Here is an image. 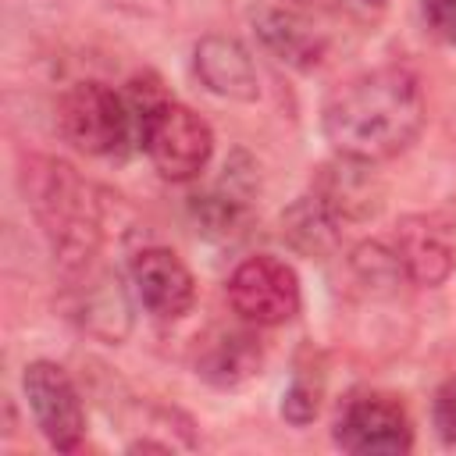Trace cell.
<instances>
[{
    "instance_id": "obj_1",
    "label": "cell",
    "mask_w": 456,
    "mask_h": 456,
    "mask_svg": "<svg viewBox=\"0 0 456 456\" xmlns=\"http://www.w3.org/2000/svg\"><path fill=\"white\" fill-rule=\"evenodd\" d=\"M424 128V93L410 68L385 64L338 86L324 110L321 132L338 157L381 164L399 157Z\"/></svg>"
},
{
    "instance_id": "obj_2",
    "label": "cell",
    "mask_w": 456,
    "mask_h": 456,
    "mask_svg": "<svg viewBox=\"0 0 456 456\" xmlns=\"http://www.w3.org/2000/svg\"><path fill=\"white\" fill-rule=\"evenodd\" d=\"M21 189L61 274L75 278L93 267L103 239L100 203L93 200V189L75 175V167L53 157H28L21 167Z\"/></svg>"
},
{
    "instance_id": "obj_3",
    "label": "cell",
    "mask_w": 456,
    "mask_h": 456,
    "mask_svg": "<svg viewBox=\"0 0 456 456\" xmlns=\"http://www.w3.org/2000/svg\"><path fill=\"white\" fill-rule=\"evenodd\" d=\"M57 128L86 157H125L135 128V114L128 100L114 93L107 82L86 78L61 93Z\"/></svg>"
},
{
    "instance_id": "obj_4",
    "label": "cell",
    "mask_w": 456,
    "mask_h": 456,
    "mask_svg": "<svg viewBox=\"0 0 456 456\" xmlns=\"http://www.w3.org/2000/svg\"><path fill=\"white\" fill-rule=\"evenodd\" d=\"M135 135L157 167L160 178L167 182H192L200 171L210 164L214 153V132L210 125L185 103L178 100H160L135 121Z\"/></svg>"
},
{
    "instance_id": "obj_5",
    "label": "cell",
    "mask_w": 456,
    "mask_h": 456,
    "mask_svg": "<svg viewBox=\"0 0 456 456\" xmlns=\"http://www.w3.org/2000/svg\"><path fill=\"white\" fill-rule=\"evenodd\" d=\"M224 296L235 317L253 328H281L299 314V278L271 253L246 256L228 274Z\"/></svg>"
},
{
    "instance_id": "obj_6",
    "label": "cell",
    "mask_w": 456,
    "mask_h": 456,
    "mask_svg": "<svg viewBox=\"0 0 456 456\" xmlns=\"http://www.w3.org/2000/svg\"><path fill=\"white\" fill-rule=\"evenodd\" d=\"M342 452L356 456H403L413 449V424L406 406L385 392H356L335 417L331 431Z\"/></svg>"
},
{
    "instance_id": "obj_7",
    "label": "cell",
    "mask_w": 456,
    "mask_h": 456,
    "mask_svg": "<svg viewBox=\"0 0 456 456\" xmlns=\"http://www.w3.org/2000/svg\"><path fill=\"white\" fill-rule=\"evenodd\" d=\"M21 388L39 435L57 452H75L86 438V406L71 374L53 360H32L21 374Z\"/></svg>"
},
{
    "instance_id": "obj_8",
    "label": "cell",
    "mask_w": 456,
    "mask_h": 456,
    "mask_svg": "<svg viewBox=\"0 0 456 456\" xmlns=\"http://www.w3.org/2000/svg\"><path fill=\"white\" fill-rule=\"evenodd\" d=\"M64 310L86 335H93L96 342H107V346L125 342L132 331V303H128V292H125L118 271H107L96 264L86 267L82 274L68 278Z\"/></svg>"
},
{
    "instance_id": "obj_9",
    "label": "cell",
    "mask_w": 456,
    "mask_h": 456,
    "mask_svg": "<svg viewBox=\"0 0 456 456\" xmlns=\"http://www.w3.org/2000/svg\"><path fill=\"white\" fill-rule=\"evenodd\" d=\"M132 292L157 321H178L196 303V278L167 246H142L128 264Z\"/></svg>"
},
{
    "instance_id": "obj_10",
    "label": "cell",
    "mask_w": 456,
    "mask_h": 456,
    "mask_svg": "<svg viewBox=\"0 0 456 456\" xmlns=\"http://www.w3.org/2000/svg\"><path fill=\"white\" fill-rule=\"evenodd\" d=\"M192 71L200 86L221 100L253 103L260 96V75L253 53L235 36H221V32L203 36L192 50Z\"/></svg>"
},
{
    "instance_id": "obj_11",
    "label": "cell",
    "mask_w": 456,
    "mask_h": 456,
    "mask_svg": "<svg viewBox=\"0 0 456 456\" xmlns=\"http://www.w3.org/2000/svg\"><path fill=\"white\" fill-rule=\"evenodd\" d=\"M253 328V324H249ZM249 328L217 324L203 338H196L192 367L214 388H239L253 381L264 367V346Z\"/></svg>"
},
{
    "instance_id": "obj_12",
    "label": "cell",
    "mask_w": 456,
    "mask_h": 456,
    "mask_svg": "<svg viewBox=\"0 0 456 456\" xmlns=\"http://www.w3.org/2000/svg\"><path fill=\"white\" fill-rule=\"evenodd\" d=\"M317 200L338 217V221H370L385 203V185L367 160L338 157L324 164L314 178Z\"/></svg>"
},
{
    "instance_id": "obj_13",
    "label": "cell",
    "mask_w": 456,
    "mask_h": 456,
    "mask_svg": "<svg viewBox=\"0 0 456 456\" xmlns=\"http://www.w3.org/2000/svg\"><path fill=\"white\" fill-rule=\"evenodd\" d=\"M388 242L399 256V267H403L406 281H413V285L435 289L456 267L452 246L445 242V235L428 217H403Z\"/></svg>"
},
{
    "instance_id": "obj_14",
    "label": "cell",
    "mask_w": 456,
    "mask_h": 456,
    "mask_svg": "<svg viewBox=\"0 0 456 456\" xmlns=\"http://www.w3.org/2000/svg\"><path fill=\"white\" fill-rule=\"evenodd\" d=\"M253 32L267 53L296 71H314L324 61V36L289 7H264L253 14Z\"/></svg>"
},
{
    "instance_id": "obj_15",
    "label": "cell",
    "mask_w": 456,
    "mask_h": 456,
    "mask_svg": "<svg viewBox=\"0 0 456 456\" xmlns=\"http://www.w3.org/2000/svg\"><path fill=\"white\" fill-rule=\"evenodd\" d=\"M338 228L342 221L317 200V192L310 189L306 196L292 200L281 214V239L303 253V256H324L338 246Z\"/></svg>"
},
{
    "instance_id": "obj_16",
    "label": "cell",
    "mask_w": 456,
    "mask_h": 456,
    "mask_svg": "<svg viewBox=\"0 0 456 456\" xmlns=\"http://www.w3.org/2000/svg\"><path fill=\"white\" fill-rule=\"evenodd\" d=\"M189 217H192L196 232H203L207 239L228 242V239L246 232V224H249V200L221 182V189H210V192H200V196L189 200Z\"/></svg>"
},
{
    "instance_id": "obj_17",
    "label": "cell",
    "mask_w": 456,
    "mask_h": 456,
    "mask_svg": "<svg viewBox=\"0 0 456 456\" xmlns=\"http://www.w3.org/2000/svg\"><path fill=\"white\" fill-rule=\"evenodd\" d=\"M321 410V374L296 370L289 388L281 392V417L296 428H306Z\"/></svg>"
},
{
    "instance_id": "obj_18",
    "label": "cell",
    "mask_w": 456,
    "mask_h": 456,
    "mask_svg": "<svg viewBox=\"0 0 456 456\" xmlns=\"http://www.w3.org/2000/svg\"><path fill=\"white\" fill-rule=\"evenodd\" d=\"M431 424H435V435L442 438V445L456 449V374L438 385V392L431 399Z\"/></svg>"
},
{
    "instance_id": "obj_19",
    "label": "cell",
    "mask_w": 456,
    "mask_h": 456,
    "mask_svg": "<svg viewBox=\"0 0 456 456\" xmlns=\"http://www.w3.org/2000/svg\"><path fill=\"white\" fill-rule=\"evenodd\" d=\"M420 14L435 39L456 43V0H420Z\"/></svg>"
},
{
    "instance_id": "obj_20",
    "label": "cell",
    "mask_w": 456,
    "mask_h": 456,
    "mask_svg": "<svg viewBox=\"0 0 456 456\" xmlns=\"http://www.w3.org/2000/svg\"><path fill=\"white\" fill-rule=\"evenodd\" d=\"M171 445H164V442H150V438H135V442H128V452H167Z\"/></svg>"
},
{
    "instance_id": "obj_21",
    "label": "cell",
    "mask_w": 456,
    "mask_h": 456,
    "mask_svg": "<svg viewBox=\"0 0 456 456\" xmlns=\"http://www.w3.org/2000/svg\"><path fill=\"white\" fill-rule=\"evenodd\" d=\"M367 4H385V0H367Z\"/></svg>"
}]
</instances>
